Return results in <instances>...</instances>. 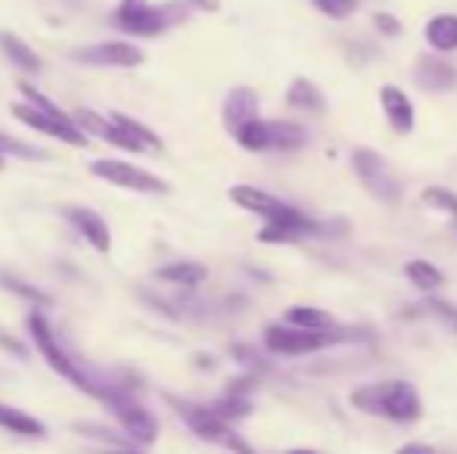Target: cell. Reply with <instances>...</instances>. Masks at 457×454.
I'll return each mask as SVG.
<instances>
[{
    "label": "cell",
    "instance_id": "cell-1",
    "mask_svg": "<svg viewBox=\"0 0 457 454\" xmlns=\"http://www.w3.org/2000/svg\"><path fill=\"white\" fill-rule=\"evenodd\" d=\"M352 408L370 417H383L392 424H417L423 417V399L408 380H379L352 389Z\"/></svg>",
    "mask_w": 457,
    "mask_h": 454
},
{
    "label": "cell",
    "instance_id": "cell-2",
    "mask_svg": "<svg viewBox=\"0 0 457 454\" xmlns=\"http://www.w3.org/2000/svg\"><path fill=\"white\" fill-rule=\"evenodd\" d=\"M29 334H31V340H35L37 351L44 355V361H47L50 367L62 376V380H69L72 386H79L81 392L100 399V383L91 380V374L81 370L79 364H75V358L69 355L60 343H56V336H54V330H50V321L44 318V311H31L29 315Z\"/></svg>",
    "mask_w": 457,
    "mask_h": 454
},
{
    "label": "cell",
    "instance_id": "cell-3",
    "mask_svg": "<svg viewBox=\"0 0 457 454\" xmlns=\"http://www.w3.org/2000/svg\"><path fill=\"white\" fill-rule=\"evenodd\" d=\"M184 19H187L184 4L153 6L150 0H121L119 10L112 12V25H119L121 31L137 35V37L162 35L165 29L184 22Z\"/></svg>",
    "mask_w": 457,
    "mask_h": 454
},
{
    "label": "cell",
    "instance_id": "cell-4",
    "mask_svg": "<svg viewBox=\"0 0 457 454\" xmlns=\"http://www.w3.org/2000/svg\"><path fill=\"white\" fill-rule=\"evenodd\" d=\"M169 401L175 405V411L181 414V420L190 426V433L196 439L212 442V445H221V449L234 451V454H255L246 445V439L234 430V424L218 417L212 405H193V401H184V399H169Z\"/></svg>",
    "mask_w": 457,
    "mask_h": 454
},
{
    "label": "cell",
    "instance_id": "cell-5",
    "mask_svg": "<svg viewBox=\"0 0 457 454\" xmlns=\"http://www.w3.org/2000/svg\"><path fill=\"white\" fill-rule=\"evenodd\" d=\"M100 401L119 417L121 430H125L134 442L153 445L159 439V420L153 417L140 401H134V395L128 392V389H121L119 383H103Z\"/></svg>",
    "mask_w": 457,
    "mask_h": 454
},
{
    "label": "cell",
    "instance_id": "cell-6",
    "mask_svg": "<svg viewBox=\"0 0 457 454\" xmlns=\"http://www.w3.org/2000/svg\"><path fill=\"white\" fill-rule=\"evenodd\" d=\"M352 169H355V177L361 181V187L373 200L386 202V206H398L404 194V184L398 181V175L392 171V165L379 156L370 146H355L352 153Z\"/></svg>",
    "mask_w": 457,
    "mask_h": 454
},
{
    "label": "cell",
    "instance_id": "cell-7",
    "mask_svg": "<svg viewBox=\"0 0 457 454\" xmlns=\"http://www.w3.org/2000/svg\"><path fill=\"white\" fill-rule=\"evenodd\" d=\"M265 349L271 355L280 358H302V355H314V351H324L330 345L349 340V334L343 330H330V334H318V330H302L293 324H268L265 327Z\"/></svg>",
    "mask_w": 457,
    "mask_h": 454
},
{
    "label": "cell",
    "instance_id": "cell-8",
    "mask_svg": "<svg viewBox=\"0 0 457 454\" xmlns=\"http://www.w3.org/2000/svg\"><path fill=\"white\" fill-rule=\"evenodd\" d=\"M91 175L106 184H112V187L134 190V194H144V196L169 194V184H165L162 177H156L153 171L137 169V165H131V162H121V159H94Z\"/></svg>",
    "mask_w": 457,
    "mask_h": 454
},
{
    "label": "cell",
    "instance_id": "cell-9",
    "mask_svg": "<svg viewBox=\"0 0 457 454\" xmlns=\"http://www.w3.org/2000/svg\"><path fill=\"white\" fill-rule=\"evenodd\" d=\"M10 112L16 115L22 125H29L31 131L47 134V137H56V140H62V144H69V146H79V150H81V146H87V134L81 131L75 121L54 119V115L35 110V106H29V103H12Z\"/></svg>",
    "mask_w": 457,
    "mask_h": 454
},
{
    "label": "cell",
    "instance_id": "cell-10",
    "mask_svg": "<svg viewBox=\"0 0 457 454\" xmlns=\"http://www.w3.org/2000/svg\"><path fill=\"white\" fill-rule=\"evenodd\" d=\"M333 227L330 225H320V221L308 219L305 212L293 209L289 215L277 221H265V227L259 230V240L262 243H299L308 240V236H330Z\"/></svg>",
    "mask_w": 457,
    "mask_h": 454
},
{
    "label": "cell",
    "instance_id": "cell-11",
    "mask_svg": "<svg viewBox=\"0 0 457 454\" xmlns=\"http://www.w3.org/2000/svg\"><path fill=\"white\" fill-rule=\"evenodd\" d=\"M72 60L85 62V66H103V69H134L146 56L144 50L128 41H103V44H91V47H79L72 54Z\"/></svg>",
    "mask_w": 457,
    "mask_h": 454
},
{
    "label": "cell",
    "instance_id": "cell-12",
    "mask_svg": "<svg viewBox=\"0 0 457 454\" xmlns=\"http://www.w3.org/2000/svg\"><path fill=\"white\" fill-rule=\"evenodd\" d=\"M414 85L427 94H448L457 87V66L439 54H420L414 60Z\"/></svg>",
    "mask_w": 457,
    "mask_h": 454
},
{
    "label": "cell",
    "instance_id": "cell-13",
    "mask_svg": "<svg viewBox=\"0 0 457 454\" xmlns=\"http://www.w3.org/2000/svg\"><path fill=\"white\" fill-rule=\"evenodd\" d=\"M228 196L234 206L246 209V212H253V215H262L265 221H277L295 209V206H289V202H283L280 196L253 187V184H234V187L228 190Z\"/></svg>",
    "mask_w": 457,
    "mask_h": 454
},
{
    "label": "cell",
    "instance_id": "cell-14",
    "mask_svg": "<svg viewBox=\"0 0 457 454\" xmlns=\"http://www.w3.org/2000/svg\"><path fill=\"white\" fill-rule=\"evenodd\" d=\"M379 106H383V115L386 121H389V128L395 134H411L417 128V110L414 103H411V97L402 91L398 85H383L379 87Z\"/></svg>",
    "mask_w": 457,
    "mask_h": 454
},
{
    "label": "cell",
    "instance_id": "cell-15",
    "mask_svg": "<svg viewBox=\"0 0 457 454\" xmlns=\"http://www.w3.org/2000/svg\"><path fill=\"white\" fill-rule=\"evenodd\" d=\"M224 128L230 134L240 131L246 121L259 119V94L253 87H230L228 97H224V110H221Z\"/></svg>",
    "mask_w": 457,
    "mask_h": 454
},
{
    "label": "cell",
    "instance_id": "cell-16",
    "mask_svg": "<svg viewBox=\"0 0 457 454\" xmlns=\"http://www.w3.org/2000/svg\"><path fill=\"white\" fill-rule=\"evenodd\" d=\"M66 219H69V225H72L81 236H85L87 246H94L96 252L106 255L109 249H112V236H109L106 221H103L100 215L94 212V209L72 206V209H66Z\"/></svg>",
    "mask_w": 457,
    "mask_h": 454
},
{
    "label": "cell",
    "instance_id": "cell-17",
    "mask_svg": "<svg viewBox=\"0 0 457 454\" xmlns=\"http://www.w3.org/2000/svg\"><path fill=\"white\" fill-rule=\"evenodd\" d=\"M112 125L125 134L131 153H159L162 150V137H159L153 128H146L144 121L131 119V115H125V112H112Z\"/></svg>",
    "mask_w": 457,
    "mask_h": 454
},
{
    "label": "cell",
    "instance_id": "cell-18",
    "mask_svg": "<svg viewBox=\"0 0 457 454\" xmlns=\"http://www.w3.org/2000/svg\"><path fill=\"white\" fill-rule=\"evenodd\" d=\"M423 37H427L433 54H439V56L454 54L457 50V16L454 12H439V16L427 19Z\"/></svg>",
    "mask_w": 457,
    "mask_h": 454
},
{
    "label": "cell",
    "instance_id": "cell-19",
    "mask_svg": "<svg viewBox=\"0 0 457 454\" xmlns=\"http://www.w3.org/2000/svg\"><path fill=\"white\" fill-rule=\"evenodd\" d=\"M287 106L299 112H324L327 110V97L312 78H293L287 87Z\"/></svg>",
    "mask_w": 457,
    "mask_h": 454
},
{
    "label": "cell",
    "instance_id": "cell-20",
    "mask_svg": "<svg viewBox=\"0 0 457 454\" xmlns=\"http://www.w3.org/2000/svg\"><path fill=\"white\" fill-rule=\"evenodd\" d=\"M283 324H293V327L302 330H318V334H330L337 327V318L324 309H314V305H289L283 311Z\"/></svg>",
    "mask_w": 457,
    "mask_h": 454
},
{
    "label": "cell",
    "instance_id": "cell-21",
    "mask_svg": "<svg viewBox=\"0 0 457 454\" xmlns=\"http://www.w3.org/2000/svg\"><path fill=\"white\" fill-rule=\"evenodd\" d=\"M0 426H4L6 433H16V436H25V439L47 436V426H44L41 420L19 411V408H10V405H0Z\"/></svg>",
    "mask_w": 457,
    "mask_h": 454
},
{
    "label": "cell",
    "instance_id": "cell-22",
    "mask_svg": "<svg viewBox=\"0 0 457 454\" xmlns=\"http://www.w3.org/2000/svg\"><path fill=\"white\" fill-rule=\"evenodd\" d=\"M0 50L12 60V66H19V72H41V56L29 47L19 35L12 31H0Z\"/></svg>",
    "mask_w": 457,
    "mask_h": 454
},
{
    "label": "cell",
    "instance_id": "cell-23",
    "mask_svg": "<svg viewBox=\"0 0 457 454\" xmlns=\"http://www.w3.org/2000/svg\"><path fill=\"white\" fill-rule=\"evenodd\" d=\"M159 280H165V284H178V286H199L205 277H209V268L199 265V261H171V265H162L156 271Z\"/></svg>",
    "mask_w": 457,
    "mask_h": 454
},
{
    "label": "cell",
    "instance_id": "cell-24",
    "mask_svg": "<svg viewBox=\"0 0 457 454\" xmlns=\"http://www.w3.org/2000/svg\"><path fill=\"white\" fill-rule=\"evenodd\" d=\"M268 137H271V150L293 153V150H299V146H305L308 131L299 125V121H277V119H268Z\"/></svg>",
    "mask_w": 457,
    "mask_h": 454
},
{
    "label": "cell",
    "instance_id": "cell-25",
    "mask_svg": "<svg viewBox=\"0 0 457 454\" xmlns=\"http://www.w3.org/2000/svg\"><path fill=\"white\" fill-rule=\"evenodd\" d=\"M404 277H408L420 293H429V296L445 286V274L427 259H411L408 265H404Z\"/></svg>",
    "mask_w": 457,
    "mask_h": 454
},
{
    "label": "cell",
    "instance_id": "cell-26",
    "mask_svg": "<svg viewBox=\"0 0 457 454\" xmlns=\"http://www.w3.org/2000/svg\"><path fill=\"white\" fill-rule=\"evenodd\" d=\"M234 140L249 153H265L271 150V137H268V119H253L234 134Z\"/></svg>",
    "mask_w": 457,
    "mask_h": 454
},
{
    "label": "cell",
    "instance_id": "cell-27",
    "mask_svg": "<svg viewBox=\"0 0 457 454\" xmlns=\"http://www.w3.org/2000/svg\"><path fill=\"white\" fill-rule=\"evenodd\" d=\"M420 202L427 209H433V212L445 215V219L457 221V194L448 187H427L420 194Z\"/></svg>",
    "mask_w": 457,
    "mask_h": 454
},
{
    "label": "cell",
    "instance_id": "cell-28",
    "mask_svg": "<svg viewBox=\"0 0 457 454\" xmlns=\"http://www.w3.org/2000/svg\"><path fill=\"white\" fill-rule=\"evenodd\" d=\"M0 153H4V156L29 159V162H41V159H47V153H44L41 146H31V144H25V140L10 137V134H4V131H0Z\"/></svg>",
    "mask_w": 457,
    "mask_h": 454
},
{
    "label": "cell",
    "instance_id": "cell-29",
    "mask_svg": "<svg viewBox=\"0 0 457 454\" xmlns=\"http://www.w3.org/2000/svg\"><path fill=\"white\" fill-rule=\"evenodd\" d=\"M312 6L320 16L333 19V22H345V19L358 12V0H312Z\"/></svg>",
    "mask_w": 457,
    "mask_h": 454
},
{
    "label": "cell",
    "instance_id": "cell-30",
    "mask_svg": "<svg viewBox=\"0 0 457 454\" xmlns=\"http://www.w3.org/2000/svg\"><path fill=\"white\" fill-rule=\"evenodd\" d=\"M0 284H4L10 293H16V296H25V299H31V302H37V305H50V296H47V293H41L37 286L25 284V280L12 277V274H0Z\"/></svg>",
    "mask_w": 457,
    "mask_h": 454
},
{
    "label": "cell",
    "instance_id": "cell-31",
    "mask_svg": "<svg viewBox=\"0 0 457 454\" xmlns=\"http://www.w3.org/2000/svg\"><path fill=\"white\" fill-rule=\"evenodd\" d=\"M423 309L429 311V315L436 318V321H442L445 324L452 334H457V305H452V302H445V299H439V296H429L427 299V305Z\"/></svg>",
    "mask_w": 457,
    "mask_h": 454
},
{
    "label": "cell",
    "instance_id": "cell-32",
    "mask_svg": "<svg viewBox=\"0 0 457 454\" xmlns=\"http://www.w3.org/2000/svg\"><path fill=\"white\" fill-rule=\"evenodd\" d=\"M75 125H79L85 134H94V137H106V131H109V121H103L94 110L75 112Z\"/></svg>",
    "mask_w": 457,
    "mask_h": 454
},
{
    "label": "cell",
    "instance_id": "cell-33",
    "mask_svg": "<svg viewBox=\"0 0 457 454\" xmlns=\"http://www.w3.org/2000/svg\"><path fill=\"white\" fill-rule=\"evenodd\" d=\"M373 29L379 31V35H386V37H398L404 31V25L398 22L392 12H386V10H377L373 12Z\"/></svg>",
    "mask_w": 457,
    "mask_h": 454
},
{
    "label": "cell",
    "instance_id": "cell-34",
    "mask_svg": "<svg viewBox=\"0 0 457 454\" xmlns=\"http://www.w3.org/2000/svg\"><path fill=\"white\" fill-rule=\"evenodd\" d=\"M79 430L85 433V436H91V439H106V442H119V436H115V433H109V430H103V426L79 424Z\"/></svg>",
    "mask_w": 457,
    "mask_h": 454
},
{
    "label": "cell",
    "instance_id": "cell-35",
    "mask_svg": "<svg viewBox=\"0 0 457 454\" xmlns=\"http://www.w3.org/2000/svg\"><path fill=\"white\" fill-rule=\"evenodd\" d=\"M395 454H439L433 449V445H427V442H408V445H402Z\"/></svg>",
    "mask_w": 457,
    "mask_h": 454
},
{
    "label": "cell",
    "instance_id": "cell-36",
    "mask_svg": "<svg viewBox=\"0 0 457 454\" xmlns=\"http://www.w3.org/2000/svg\"><path fill=\"white\" fill-rule=\"evenodd\" d=\"M184 4L196 6V10H203V12H218V10H221V0H184Z\"/></svg>",
    "mask_w": 457,
    "mask_h": 454
},
{
    "label": "cell",
    "instance_id": "cell-37",
    "mask_svg": "<svg viewBox=\"0 0 457 454\" xmlns=\"http://www.w3.org/2000/svg\"><path fill=\"white\" fill-rule=\"evenodd\" d=\"M287 454H320V451H314V449H289Z\"/></svg>",
    "mask_w": 457,
    "mask_h": 454
},
{
    "label": "cell",
    "instance_id": "cell-38",
    "mask_svg": "<svg viewBox=\"0 0 457 454\" xmlns=\"http://www.w3.org/2000/svg\"><path fill=\"white\" fill-rule=\"evenodd\" d=\"M0 171H4V153H0Z\"/></svg>",
    "mask_w": 457,
    "mask_h": 454
},
{
    "label": "cell",
    "instance_id": "cell-39",
    "mask_svg": "<svg viewBox=\"0 0 457 454\" xmlns=\"http://www.w3.org/2000/svg\"><path fill=\"white\" fill-rule=\"evenodd\" d=\"M109 454H131V451H109Z\"/></svg>",
    "mask_w": 457,
    "mask_h": 454
}]
</instances>
